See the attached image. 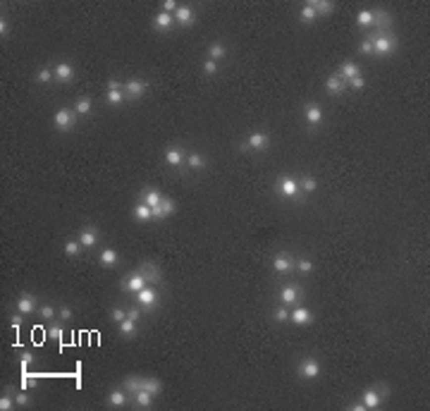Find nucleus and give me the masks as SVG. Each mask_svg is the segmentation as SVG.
I'll return each mask as SVG.
<instances>
[{"label":"nucleus","mask_w":430,"mask_h":411,"mask_svg":"<svg viewBox=\"0 0 430 411\" xmlns=\"http://www.w3.org/2000/svg\"><path fill=\"white\" fill-rule=\"evenodd\" d=\"M39 315H41V320H53L55 318V308L51 306V304H43L39 308Z\"/></svg>","instance_id":"obj_47"},{"label":"nucleus","mask_w":430,"mask_h":411,"mask_svg":"<svg viewBox=\"0 0 430 411\" xmlns=\"http://www.w3.org/2000/svg\"><path fill=\"white\" fill-rule=\"evenodd\" d=\"M98 260H101V265H103V268H112V265H117V263H120V254H117L115 249H103V251H101V256H98Z\"/></svg>","instance_id":"obj_29"},{"label":"nucleus","mask_w":430,"mask_h":411,"mask_svg":"<svg viewBox=\"0 0 430 411\" xmlns=\"http://www.w3.org/2000/svg\"><path fill=\"white\" fill-rule=\"evenodd\" d=\"M153 399H156V395H151L148 390H139V392H134L132 395V404H134V409H151L153 407Z\"/></svg>","instance_id":"obj_23"},{"label":"nucleus","mask_w":430,"mask_h":411,"mask_svg":"<svg viewBox=\"0 0 430 411\" xmlns=\"http://www.w3.org/2000/svg\"><path fill=\"white\" fill-rule=\"evenodd\" d=\"M122 89H124V96L129 98V101H134V98H141L146 94L148 84L144 79H129V82L122 84Z\"/></svg>","instance_id":"obj_10"},{"label":"nucleus","mask_w":430,"mask_h":411,"mask_svg":"<svg viewBox=\"0 0 430 411\" xmlns=\"http://www.w3.org/2000/svg\"><path fill=\"white\" fill-rule=\"evenodd\" d=\"M81 242L79 239H67V242H65V254H67V256H72V258H74V256H79V251H81Z\"/></svg>","instance_id":"obj_43"},{"label":"nucleus","mask_w":430,"mask_h":411,"mask_svg":"<svg viewBox=\"0 0 430 411\" xmlns=\"http://www.w3.org/2000/svg\"><path fill=\"white\" fill-rule=\"evenodd\" d=\"M272 270L280 275H287L294 270V256L292 254H287V251H280L275 258H272Z\"/></svg>","instance_id":"obj_9"},{"label":"nucleus","mask_w":430,"mask_h":411,"mask_svg":"<svg viewBox=\"0 0 430 411\" xmlns=\"http://www.w3.org/2000/svg\"><path fill=\"white\" fill-rule=\"evenodd\" d=\"M106 98L110 105H120V103H124L127 101V96H124V89L122 91H106Z\"/></svg>","instance_id":"obj_44"},{"label":"nucleus","mask_w":430,"mask_h":411,"mask_svg":"<svg viewBox=\"0 0 430 411\" xmlns=\"http://www.w3.org/2000/svg\"><path fill=\"white\" fill-rule=\"evenodd\" d=\"M139 306H132V308H129V311H127V318H132V320H139Z\"/></svg>","instance_id":"obj_59"},{"label":"nucleus","mask_w":430,"mask_h":411,"mask_svg":"<svg viewBox=\"0 0 430 411\" xmlns=\"http://www.w3.org/2000/svg\"><path fill=\"white\" fill-rule=\"evenodd\" d=\"M304 120H306L309 127H318L322 120L321 105H318V103H306V105H304Z\"/></svg>","instance_id":"obj_18"},{"label":"nucleus","mask_w":430,"mask_h":411,"mask_svg":"<svg viewBox=\"0 0 430 411\" xmlns=\"http://www.w3.org/2000/svg\"><path fill=\"white\" fill-rule=\"evenodd\" d=\"M34 79L39 84H48L51 79H55V74H53V69L51 67H39L36 69V74H34Z\"/></svg>","instance_id":"obj_41"},{"label":"nucleus","mask_w":430,"mask_h":411,"mask_svg":"<svg viewBox=\"0 0 430 411\" xmlns=\"http://www.w3.org/2000/svg\"><path fill=\"white\" fill-rule=\"evenodd\" d=\"M387 395H390V387L387 385H376V387H368L366 392H363V407L366 409H377L385 399H387Z\"/></svg>","instance_id":"obj_2"},{"label":"nucleus","mask_w":430,"mask_h":411,"mask_svg":"<svg viewBox=\"0 0 430 411\" xmlns=\"http://www.w3.org/2000/svg\"><path fill=\"white\" fill-rule=\"evenodd\" d=\"M141 385H144V378H141V375H127V378L122 380V387H124V392H127L129 397L141 390Z\"/></svg>","instance_id":"obj_28"},{"label":"nucleus","mask_w":430,"mask_h":411,"mask_svg":"<svg viewBox=\"0 0 430 411\" xmlns=\"http://www.w3.org/2000/svg\"><path fill=\"white\" fill-rule=\"evenodd\" d=\"M74 110H77V115H91V110H94V103H91V98H89V96L77 98V103H74Z\"/></svg>","instance_id":"obj_34"},{"label":"nucleus","mask_w":430,"mask_h":411,"mask_svg":"<svg viewBox=\"0 0 430 411\" xmlns=\"http://www.w3.org/2000/svg\"><path fill=\"white\" fill-rule=\"evenodd\" d=\"M132 218L139 220V222H148V220L153 218V210H151V206H146L144 201H139V204L132 208Z\"/></svg>","instance_id":"obj_27"},{"label":"nucleus","mask_w":430,"mask_h":411,"mask_svg":"<svg viewBox=\"0 0 430 411\" xmlns=\"http://www.w3.org/2000/svg\"><path fill=\"white\" fill-rule=\"evenodd\" d=\"M57 318H60V320H72V308H69V306H60Z\"/></svg>","instance_id":"obj_54"},{"label":"nucleus","mask_w":430,"mask_h":411,"mask_svg":"<svg viewBox=\"0 0 430 411\" xmlns=\"http://www.w3.org/2000/svg\"><path fill=\"white\" fill-rule=\"evenodd\" d=\"M153 210V218H158V220H162V218H167V215H172L177 210V206H175V201L170 199V196H162V201L156 208H151Z\"/></svg>","instance_id":"obj_20"},{"label":"nucleus","mask_w":430,"mask_h":411,"mask_svg":"<svg viewBox=\"0 0 430 411\" xmlns=\"http://www.w3.org/2000/svg\"><path fill=\"white\" fill-rule=\"evenodd\" d=\"M129 395L124 392V387H115V390H110L108 392V404L112 407V409H120V407H127L129 404Z\"/></svg>","instance_id":"obj_19"},{"label":"nucleus","mask_w":430,"mask_h":411,"mask_svg":"<svg viewBox=\"0 0 430 411\" xmlns=\"http://www.w3.org/2000/svg\"><path fill=\"white\" fill-rule=\"evenodd\" d=\"M175 24V14H170V12H158L156 17H153V27L158 29V31H167V29Z\"/></svg>","instance_id":"obj_26"},{"label":"nucleus","mask_w":430,"mask_h":411,"mask_svg":"<svg viewBox=\"0 0 430 411\" xmlns=\"http://www.w3.org/2000/svg\"><path fill=\"white\" fill-rule=\"evenodd\" d=\"M136 270H139V273L146 277L148 285H153V282H161V268H158V265H156L153 260H141Z\"/></svg>","instance_id":"obj_13"},{"label":"nucleus","mask_w":430,"mask_h":411,"mask_svg":"<svg viewBox=\"0 0 430 411\" xmlns=\"http://www.w3.org/2000/svg\"><path fill=\"white\" fill-rule=\"evenodd\" d=\"M74 122H77V110H74V108L55 110V115H53L55 129H60V132H69V129L74 127Z\"/></svg>","instance_id":"obj_3"},{"label":"nucleus","mask_w":430,"mask_h":411,"mask_svg":"<svg viewBox=\"0 0 430 411\" xmlns=\"http://www.w3.org/2000/svg\"><path fill=\"white\" fill-rule=\"evenodd\" d=\"M62 335H65V330L60 328L55 320H51V328H48V337H53V340H57L60 342V347H62Z\"/></svg>","instance_id":"obj_46"},{"label":"nucleus","mask_w":430,"mask_h":411,"mask_svg":"<svg viewBox=\"0 0 430 411\" xmlns=\"http://www.w3.org/2000/svg\"><path fill=\"white\" fill-rule=\"evenodd\" d=\"M294 268L299 270V273H304V275H309V273L316 270V265L311 263V258H304V256H301V258H294Z\"/></svg>","instance_id":"obj_38"},{"label":"nucleus","mask_w":430,"mask_h":411,"mask_svg":"<svg viewBox=\"0 0 430 411\" xmlns=\"http://www.w3.org/2000/svg\"><path fill=\"white\" fill-rule=\"evenodd\" d=\"M19 387H22V390H34V387H39V378H34V375H27V373H22Z\"/></svg>","instance_id":"obj_45"},{"label":"nucleus","mask_w":430,"mask_h":411,"mask_svg":"<svg viewBox=\"0 0 430 411\" xmlns=\"http://www.w3.org/2000/svg\"><path fill=\"white\" fill-rule=\"evenodd\" d=\"M373 55H380V57H387V55H392L394 51H397V39H394V34H376L373 39Z\"/></svg>","instance_id":"obj_1"},{"label":"nucleus","mask_w":430,"mask_h":411,"mask_svg":"<svg viewBox=\"0 0 430 411\" xmlns=\"http://www.w3.org/2000/svg\"><path fill=\"white\" fill-rule=\"evenodd\" d=\"M141 387H144V390H148L151 395H156V397L162 392V383L158 380V378H144V385H141Z\"/></svg>","instance_id":"obj_36"},{"label":"nucleus","mask_w":430,"mask_h":411,"mask_svg":"<svg viewBox=\"0 0 430 411\" xmlns=\"http://www.w3.org/2000/svg\"><path fill=\"white\" fill-rule=\"evenodd\" d=\"M158 299H161V294H158L156 287H144L141 292H136V304H139L144 311H153L156 304H158Z\"/></svg>","instance_id":"obj_6"},{"label":"nucleus","mask_w":430,"mask_h":411,"mask_svg":"<svg viewBox=\"0 0 430 411\" xmlns=\"http://www.w3.org/2000/svg\"><path fill=\"white\" fill-rule=\"evenodd\" d=\"M175 22L179 24V27H191V24L196 22V14H194V10H191L189 5H177Z\"/></svg>","instance_id":"obj_17"},{"label":"nucleus","mask_w":430,"mask_h":411,"mask_svg":"<svg viewBox=\"0 0 430 411\" xmlns=\"http://www.w3.org/2000/svg\"><path fill=\"white\" fill-rule=\"evenodd\" d=\"M14 311H19V313H34L36 311V297L31 294V292H24V294H19L17 297V302H14Z\"/></svg>","instance_id":"obj_12"},{"label":"nucleus","mask_w":430,"mask_h":411,"mask_svg":"<svg viewBox=\"0 0 430 411\" xmlns=\"http://www.w3.org/2000/svg\"><path fill=\"white\" fill-rule=\"evenodd\" d=\"M313 318H316V315L311 313L306 306H299V304H296L294 308L289 311V320H292L294 325H311V323H313Z\"/></svg>","instance_id":"obj_15"},{"label":"nucleus","mask_w":430,"mask_h":411,"mask_svg":"<svg viewBox=\"0 0 430 411\" xmlns=\"http://www.w3.org/2000/svg\"><path fill=\"white\" fill-rule=\"evenodd\" d=\"M141 201H144L146 206H151V208H156V206L162 201V194L158 192V189H146L144 196H141Z\"/></svg>","instance_id":"obj_33"},{"label":"nucleus","mask_w":430,"mask_h":411,"mask_svg":"<svg viewBox=\"0 0 430 411\" xmlns=\"http://www.w3.org/2000/svg\"><path fill=\"white\" fill-rule=\"evenodd\" d=\"M10 320H12V328H14V330H19V325H22V320H24V313L14 311V315L10 318Z\"/></svg>","instance_id":"obj_57"},{"label":"nucleus","mask_w":430,"mask_h":411,"mask_svg":"<svg viewBox=\"0 0 430 411\" xmlns=\"http://www.w3.org/2000/svg\"><path fill=\"white\" fill-rule=\"evenodd\" d=\"M120 287L124 289V292H129V294H136V292H141L144 287H148V282H146V277L139 273V270H134L132 275H127V277L122 280Z\"/></svg>","instance_id":"obj_7"},{"label":"nucleus","mask_w":430,"mask_h":411,"mask_svg":"<svg viewBox=\"0 0 430 411\" xmlns=\"http://www.w3.org/2000/svg\"><path fill=\"white\" fill-rule=\"evenodd\" d=\"M356 24L361 29L373 27V10H361V12L356 14Z\"/></svg>","instance_id":"obj_39"},{"label":"nucleus","mask_w":430,"mask_h":411,"mask_svg":"<svg viewBox=\"0 0 430 411\" xmlns=\"http://www.w3.org/2000/svg\"><path fill=\"white\" fill-rule=\"evenodd\" d=\"M363 86H366V79H363L361 74H359V77H354V79H349V89H356V91H361Z\"/></svg>","instance_id":"obj_52"},{"label":"nucleus","mask_w":430,"mask_h":411,"mask_svg":"<svg viewBox=\"0 0 430 411\" xmlns=\"http://www.w3.org/2000/svg\"><path fill=\"white\" fill-rule=\"evenodd\" d=\"M275 189H277V194L284 196V199H299V194H301V189H299V179H294L292 175H282V177L277 179Z\"/></svg>","instance_id":"obj_4"},{"label":"nucleus","mask_w":430,"mask_h":411,"mask_svg":"<svg viewBox=\"0 0 430 411\" xmlns=\"http://www.w3.org/2000/svg\"><path fill=\"white\" fill-rule=\"evenodd\" d=\"M359 51H361L363 55H373V41H371V39H363V41L359 43Z\"/></svg>","instance_id":"obj_50"},{"label":"nucleus","mask_w":430,"mask_h":411,"mask_svg":"<svg viewBox=\"0 0 430 411\" xmlns=\"http://www.w3.org/2000/svg\"><path fill=\"white\" fill-rule=\"evenodd\" d=\"M117 328H120V335H124V337H132L136 332V320H132V318H124L122 323H117Z\"/></svg>","instance_id":"obj_37"},{"label":"nucleus","mask_w":430,"mask_h":411,"mask_svg":"<svg viewBox=\"0 0 430 411\" xmlns=\"http://www.w3.org/2000/svg\"><path fill=\"white\" fill-rule=\"evenodd\" d=\"M299 189H301V194H313L318 189V182L313 177H301L299 179Z\"/></svg>","instance_id":"obj_40"},{"label":"nucleus","mask_w":430,"mask_h":411,"mask_svg":"<svg viewBox=\"0 0 430 411\" xmlns=\"http://www.w3.org/2000/svg\"><path fill=\"white\" fill-rule=\"evenodd\" d=\"M311 7L316 10L318 17H327V14L335 10V2H330V0H311Z\"/></svg>","instance_id":"obj_30"},{"label":"nucleus","mask_w":430,"mask_h":411,"mask_svg":"<svg viewBox=\"0 0 430 411\" xmlns=\"http://www.w3.org/2000/svg\"><path fill=\"white\" fill-rule=\"evenodd\" d=\"M301 302V289L296 287V285H284L282 289H280V304H284V306H296V304Z\"/></svg>","instance_id":"obj_11"},{"label":"nucleus","mask_w":430,"mask_h":411,"mask_svg":"<svg viewBox=\"0 0 430 411\" xmlns=\"http://www.w3.org/2000/svg\"><path fill=\"white\" fill-rule=\"evenodd\" d=\"M108 91H122V84L117 79H108Z\"/></svg>","instance_id":"obj_58"},{"label":"nucleus","mask_w":430,"mask_h":411,"mask_svg":"<svg viewBox=\"0 0 430 411\" xmlns=\"http://www.w3.org/2000/svg\"><path fill=\"white\" fill-rule=\"evenodd\" d=\"M337 74H339L342 79H347V84H349V79H354V77H359V74H361V69H359V65H356L354 60H344Z\"/></svg>","instance_id":"obj_25"},{"label":"nucleus","mask_w":430,"mask_h":411,"mask_svg":"<svg viewBox=\"0 0 430 411\" xmlns=\"http://www.w3.org/2000/svg\"><path fill=\"white\" fill-rule=\"evenodd\" d=\"M272 318H275V323H289V306H284V304H280L277 308H275V313H272Z\"/></svg>","instance_id":"obj_42"},{"label":"nucleus","mask_w":430,"mask_h":411,"mask_svg":"<svg viewBox=\"0 0 430 411\" xmlns=\"http://www.w3.org/2000/svg\"><path fill=\"white\" fill-rule=\"evenodd\" d=\"M299 19H301V24H313V22L318 19L316 10L311 7V2H306V5L301 7V12H299Z\"/></svg>","instance_id":"obj_35"},{"label":"nucleus","mask_w":430,"mask_h":411,"mask_svg":"<svg viewBox=\"0 0 430 411\" xmlns=\"http://www.w3.org/2000/svg\"><path fill=\"white\" fill-rule=\"evenodd\" d=\"M351 409L354 411H366V407H363V402H359V404H351Z\"/></svg>","instance_id":"obj_60"},{"label":"nucleus","mask_w":430,"mask_h":411,"mask_svg":"<svg viewBox=\"0 0 430 411\" xmlns=\"http://www.w3.org/2000/svg\"><path fill=\"white\" fill-rule=\"evenodd\" d=\"M392 27V14L385 10H373V29L377 34H390Z\"/></svg>","instance_id":"obj_14"},{"label":"nucleus","mask_w":430,"mask_h":411,"mask_svg":"<svg viewBox=\"0 0 430 411\" xmlns=\"http://www.w3.org/2000/svg\"><path fill=\"white\" fill-rule=\"evenodd\" d=\"M31 363H34V354H31V352H24V354H22V373H24Z\"/></svg>","instance_id":"obj_53"},{"label":"nucleus","mask_w":430,"mask_h":411,"mask_svg":"<svg viewBox=\"0 0 430 411\" xmlns=\"http://www.w3.org/2000/svg\"><path fill=\"white\" fill-rule=\"evenodd\" d=\"M165 160H167L170 167H182V165L187 163V155H184V151L179 146H167L165 149Z\"/></svg>","instance_id":"obj_21"},{"label":"nucleus","mask_w":430,"mask_h":411,"mask_svg":"<svg viewBox=\"0 0 430 411\" xmlns=\"http://www.w3.org/2000/svg\"><path fill=\"white\" fill-rule=\"evenodd\" d=\"M98 237H101V234H98V230L89 225V227L79 230V237H77V239L81 242V247H84V249H94L96 244H98Z\"/></svg>","instance_id":"obj_22"},{"label":"nucleus","mask_w":430,"mask_h":411,"mask_svg":"<svg viewBox=\"0 0 430 411\" xmlns=\"http://www.w3.org/2000/svg\"><path fill=\"white\" fill-rule=\"evenodd\" d=\"M0 36H2V39H7V36H10V22H7L5 17L0 19Z\"/></svg>","instance_id":"obj_55"},{"label":"nucleus","mask_w":430,"mask_h":411,"mask_svg":"<svg viewBox=\"0 0 430 411\" xmlns=\"http://www.w3.org/2000/svg\"><path fill=\"white\" fill-rule=\"evenodd\" d=\"M175 10H177V2H175V0H165V2H162V12L175 14Z\"/></svg>","instance_id":"obj_56"},{"label":"nucleus","mask_w":430,"mask_h":411,"mask_svg":"<svg viewBox=\"0 0 430 411\" xmlns=\"http://www.w3.org/2000/svg\"><path fill=\"white\" fill-rule=\"evenodd\" d=\"M110 318H112L115 323H122V320L127 318V311H124V308H112V311H110Z\"/></svg>","instance_id":"obj_51"},{"label":"nucleus","mask_w":430,"mask_h":411,"mask_svg":"<svg viewBox=\"0 0 430 411\" xmlns=\"http://www.w3.org/2000/svg\"><path fill=\"white\" fill-rule=\"evenodd\" d=\"M227 57V48L222 46V43H211L208 46V60H215V62H220V60H225Z\"/></svg>","instance_id":"obj_31"},{"label":"nucleus","mask_w":430,"mask_h":411,"mask_svg":"<svg viewBox=\"0 0 430 411\" xmlns=\"http://www.w3.org/2000/svg\"><path fill=\"white\" fill-rule=\"evenodd\" d=\"M325 89H327V94H332V96H342V94L349 89V84H347V79H342L339 74H330V77L325 79Z\"/></svg>","instance_id":"obj_16"},{"label":"nucleus","mask_w":430,"mask_h":411,"mask_svg":"<svg viewBox=\"0 0 430 411\" xmlns=\"http://www.w3.org/2000/svg\"><path fill=\"white\" fill-rule=\"evenodd\" d=\"M268 144H270V137L266 134V132H251V134H249V139L244 141L239 149H242V151L261 153V151H266V149H268Z\"/></svg>","instance_id":"obj_5"},{"label":"nucleus","mask_w":430,"mask_h":411,"mask_svg":"<svg viewBox=\"0 0 430 411\" xmlns=\"http://www.w3.org/2000/svg\"><path fill=\"white\" fill-rule=\"evenodd\" d=\"M187 167L189 170H194V172H201L203 167H206V158H203L201 153H189L187 155Z\"/></svg>","instance_id":"obj_32"},{"label":"nucleus","mask_w":430,"mask_h":411,"mask_svg":"<svg viewBox=\"0 0 430 411\" xmlns=\"http://www.w3.org/2000/svg\"><path fill=\"white\" fill-rule=\"evenodd\" d=\"M53 74H55V79L60 84H67L74 79V67L69 65V62H57L53 67Z\"/></svg>","instance_id":"obj_24"},{"label":"nucleus","mask_w":430,"mask_h":411,"mask_svg":"<svg viewBox=\"0 0 430 411\" xmlns=\"http://www.w3.org/2000/svg\"><path fill=\"white\" fill-rule=\"evenodd\" d=\"M321 375V363L316 361V359H301V363H299V378L301 380H316Z\"/></svg>","instance_id":"obj_8"},{"label":"nucleus","mask_w":430,"mask_h":411,"mask_svg":"<svg viewBox=\"0 0 430 411\" xmlns=\"http://www.w3.org/2000/svg\"><path fill=\"white\" fill-rule=\"evenodd\" d=\"M203 74H206V77L217 74V62H215V60H206V62H203Z\"/></svg>","instance_id":"obj_48"},{"label":"nucleus","mask_w":430,"mask_h":411,"mask_svg":"<svg viewBox=\"0 0 430 411\" xmlns=\"http://www.w3.org/2000/svg\"><path fill=\"white\" fill-rule=\"evenodd\" d=\"M14 402H17V407H29V404H31V399L27 397V390L14 392Z\"/></svg>","instance_id":"obj_49"}]
</instances>
